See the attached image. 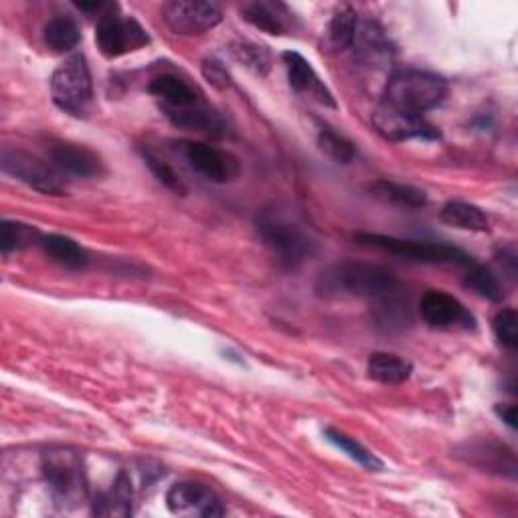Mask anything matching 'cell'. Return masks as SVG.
Here are the masks:
<instances>
[{
	"label": "cell",
	"instance_id": "obj_1",
	"mask_svg": "<svg viewBox=\"0 0 518 518\" xmlns=\"http://www.w3.org/2000/svg\"><path fill=\"white\" fill-rule=\"evenodd\" d=\"M316 292L322 298L381 300L397 292V278L391 270L377 264L344 262L320 274Z\"/></svg>",
	"mask_w": 518,
	"mask_h": 518
},
{
	"label": "cell",
	"instance_id": "obj_2",
	"mask_svg": "<svg viewBox=\"0 0 518 518\" xmlns=\"http://www.w3.org/2000/svg\"><path fill=\"white\" fill-rule=\"evenodd\" d=\"M446 96L448 83L444 77L421 69H399L385 85L383 104L423 116L425 112L438 108Z\"/></svg>",
	"mask_w": 518,
	"mask_h": 518
},
{
	"label": "cell",
	"instance_id": "obj_3",
	"mask_svg": "<svg viewBox=\"0 0 518 518\" xmlns=\"http://www.w3.org/2000/svg\"><path fill=\"white\" fill-rule=\"evenodd\" d=\"M355 239L363 245L413 259L419 264H454L462 268H470L474 259L448 243H434V241H415V239H401L393 235H381V233H359Z\"/></svg>",
	"mask_w": 518,
	"mask_h": 518
},
{
	"label": "cell",
	"instance_id": "obj_4",
	"mask_svg": "<svg viewBox=\"0 0 518 518\" xmlns=\"http://www.w3.org/2000/svg\"><path fill=\"white\" fill-rule=\"evenodd\" d=\"M51 96L55 106L71 116H83L88 112L94 85L88 61L83 55H71L53 71Z\"/></svg>",
	"mask_w": 518,
	"mask_h": 518
},
{
	"label": "cell",
	"instance_id": "obj_5",
	"mask_svg": "<svg viewBox=\"0 0 518 518\" xmlns=\"http://www.w3.org/2000/svg\"><path fill=\"white\" fill-rule=\"evenodd\" d=\"M257 235L280 262L290 268L300 266L316 251V243L308 233L298 225L272 215H262L257 219Z\"/></svg>",
	"mask_w": 518,
	"mask_h": 518
},
{
	"label": "cell",
	"instance_id": "obj_6",
	"mask_svg": "<svg viewBox=\"0 0 518 518\" xmlns=\"http://www.w3.org/2000/svg\"><path fill=\"white\" fill-rule=\"evenodd\" d=\"M148 33L132 17H120L116 13L102 15L96 27V43L104 57L118 59L148 45Z\"/></svg>",
	"mask_w": 518,
	"mask_h": 518
},
{
	"label": "cell",
	"instance_id": "obj_7",
	"mask_svg": "<svg viewBox=\"0 0 518 518\" xmlns=\"http://www.w3.org/2000/svg\"><path fill=\"white\" fill-rule=\"evenodd\" d=\"M0 164H3V170L7 175L31 187L33 191H39L43 195H53V197H59L65 193V185L57 175V170L27 152L5 148L3 162Z\"/></svg>",
	"mask_w": 518,
	"mask_h": 518
},
{
	"label": "cell",
	"instance_id": "obj_8",
	"mask_svg": "<svg viewBox=\"0 0 518 518\" xmlns=\"http://www.w3.org/2000/svg\"><path fill=\"white\" fill-rule=\"evenodd\" d=\"M181 154L189 166L211 183H231L239 177V160L207 142H181Z\"/></svg>",
	"mask_w": 518,
	"mask_h": 518
},
{
	"label": "cell",
	"instance_id": "obj_9",
	"mask_svg": "<svg viewBox=\"0 0 518 518\" xmlns=\"http://www.w3.org/2000/svg\"><path fill=\"white\" fill-rule=\"evenodd\" d=\"M375 130L389 142H407V140H436L440 132L431 126L423 116H415L403 110H397L387 104H379L373 114Z\"/></svg>",
	"mask_w": 518,
	"mask_h": 518
},
{
	"label": "cell",
	"instance_id": "obj_10",
	"mask_svg": "<svg viewBox=\"0 0 518 518\" xmlns=\"http://www.w3.org/2000/svg\"><path fill=\"white\" fill-rule=\"evenodd\" d=\"M166 27L183 37L203 35L221 23V11L211 3H193V0H177L168 3L162 11Z\"/></svg>",
	"mask_w": 518,
	"mask_h": 518
},
{
	"label": "cell",
	"instance_id": "obj_11",
	"mask_svg": "<svg viewBox=\"0 0 518 518\" xmlns=\"http://www.w3.org/2000/svg\"><path fill=\"white\" fill-rule=\"evenodd\" d=\"M166 508L179 516H223L225 508L219 496L201 482H179L166 492Z\"/></svg>",
	"mask_w": 518,
	"mask_h": 518
},
{
	"label": "cell",
	"instance_id": "obj_12",
	"mask_svg": "<svg viewBox=\"0 0 518 518\" xmlns=\"http://www.w3.org/2000/svg\"><path fill=\"white\" fill-rule=\"evenodd\" d=\"M419 314L431 328H476V318L468 308L448 292L429 290L419 302Z\"/></svg>",
	"mask_w": 518,
	"mask_h": 518
},
{
	"label": "cell",
	"instance_id": "obj_13",
	"mask_svg": "<svg viewBox=\"0 0 518 518\" xmlns=\"http://www.w3.org/2000/svg\"><path fill=\"white\" fill-rule=\"evenodd\" d=\"M456 458L484 472H496L500 476L516 478V458L514 452L494 440L466 442L456 450Z\"/></svg>",
	"mask_w": 518,
	"mask_h": 518
},
{
	"label": "cell",
	"instance_id": "obj_14",
	"mask_svg": "<svg viewBox=\"0 0 518 518\" xmlns=\"http://www.w3.org/2000/svg\"><path fill=\"white\" fill-rule=\"evenodd\" d=\"M49 158L55 168L77 179H96L104 175L102 158L81 144L53 142L49 146Z\"/></svg>",
	"mask_w": 518,
	"mask_h": 518
},
{
	"label": "cell",
	"instance_id": "obj_15",
	"mask_svg": "<svg viewBox=\"0 0 518 518\" xmlns=\"http://www.w3.org/2000/svg\"><path fill=\"white\" fill-rule=\"evenodd\" d=\"M43 476L53 492L61 498H71L81 492L83 472L81 462L71 452H51L43 458L41 464Z\"/></svg>",
	"mask_w": 518,
	"mask_h": 518
},
{
	"label": "cell",
	"instance_id": "obj_16",
	"mask_svg": "<svg viewBox=\"0 0 518 518\" xmlns=\"http://www.w3.org/2000/svg\"><path fill=\"white\" fill-rule=\"evenodd\" d=\"M286 71H288V81L290 88L322 106L328 108H336V102L332 98V94L328 92V88L324 85V81L318 77V73L314 71V67L310 65L308 59H304L300 53L296 51H286L282 55Z\"/></svg>",
	"mask_w": 518,
	"mask_h": 518
},
{
	"label": "cell",
	"instance_id": "obj_17",
	"mask_svg": "<svg viewBox=\"0 0 518 518\" xmlns=\"http://www.w3.org/2000/svg\"><path fill=\"white\" fill-rule=\"evenodd\" d=\"M164 116L177 128L199 132L205 136H223L225 124L217 112H213L207 104L197 102L187 108H162Z\"/></svg>",
	"mask_w": 518,
	"mask_h": 518
},
{
	"label": "cell",
	"instance_id": "obj_18",
	"mask_svg": "<svg viewBox=\"0 0 518 518\" xmlns=\"http://www.w3.org/2000/svg\"><path fill=\"white\" fill-rule=\"evenodd\" d=\"M148 92L160 100V108H187L201 102L191 85L175 73L156 75L148 85Z\"/></svg>",
	"mask_w": 518,
	"mask_h": 518
},
{
	"label": "cell",
	"instance_id": "obj_19",
	"mask_svg": "<svg viewBox=\"0 0 518 518\" xmlns=\"http://www.w3.org/2000/svg\"><path fill=\"white\" fill-rule=\"evenodd\" d=\"M41 247L55 264H59L67 270L79 272V270L88 268V264H90V257H88V253H85V249L77 241H73L65 235H45L41 241Z\"/></svg>",
	"mask_w": 518,
	"mask_h": 518
},
{
	"label": "cell",
	"instance_id": "obj_20",
	"mask_svg": "<svg viewBox=\"0 0 518 518\" xmlns=\"http://www.w3.org/2000/svg\"><path fill=\"white\" fill-rule=\"evenodd\" d=\"M357 29H359L357 13L351 7H342L332 17V21L328 23V27L324 31L322 47L330 53H338V51L349 49L355 43Z\"/></svg>",
	"mask_w": 518,
	"mask_h": 518
},
{
	"label": "cell",
	"instance_id": "obj_21",
	"mask_svg": "<svg viewBox=\"0 0 518 518\" xmlns=\"http://www.w3.org/2000/svg\"><path fill=\"white\" fill-rule=\"evenodd\" d=\"M440 219L446 225L462 229V231H474V233L490 231L488 215L480 207H476L472 203H466V201L446 203L442 213H440Z\"/></svg>",
	"mask_w": 518,
	"mask_h": 518
},
{
	"label": "cell",
	"instance_id": "obj_22",
	"mask_svg": "<svg viewBox=\"0 0 518 518\" xmlns=\"http://www.w3.org/2000/svg\"><path fill=\"white\" fill-rule=\"evenodd\" d=\"M367 373L381 385H401L411 377L413 365L391 353H375L369 359Z\"/></svg>",
	"mask_w": 518,
	"mask_h": 518
},
{
	"label": "cell",
	"instance_id": "obj_23",
	"mask_svg": "<svg viewBox=\"0 0 518 518\" xmlns=\"http://www.w3.org/2000/svg\"><path fill=\"white\" fill-rule=\"evenodd\" d=\"M94 514H98V516H130L132 514V482L126 472H120L112 484V490L102 494L94 502Z\"/></svg>",
	"mask_w": 518,
	"mask_h": 518
},
{
	"label": "cell",
	"instance_id": "obj_24",
	"mask_svg": "<svg viewBox=\"0 0 518 518\" xmlns=\"http://www.w3.org/2000/svg\"><path fill=\"white\" fill-rule=\"evenodd\" d=\"M43 237L45 235L35 225H29V223L9 221V219L0 223V249H3V253L41 245Z\"/></svg>",
	"mask_w": 518,
	"mask_h": 518
},
{
	"label": "cell",
	"instance_id": "obj_25",
	"mask_svg": "<svg viewBox=\"0 0 518 518\" xmlns=\"http://www.w3.org/2000/svg\"><path fill=\"white\" fill-rule=\"evenodd\" d=\"M43 39L47 43V47L55 53H67L71 49L77 47L81 35H79V27L71 17H53L43 31Z\"/></svg>",
	"mask_w": 518,
	"mask_h": 518
},
{
	"label": "cell",
	"instance_id": "obj_26",
	"mask_svg": "<svg viewBox=\"0 0 518 518\" xmlns=\"http://www.w3.org/2000/svg\"><path fill=\"white\" fill-rule=\"evenodd\" d=\"M324 438H326L332 446H336L340 452L347 454L351 460H355L357 464H361L363 468L373 470V472L383 470V462H381L375 454H371V452H369L365 446H361L357 440H353V438H349V436H344L342 431L328 427V429H324Z\"/></svg>",
	"mask_w": 518,
	"mask_h": 518
},
{
	"label": "cell",
	"instance_id": "obj_27",
	"mask_svg": "<svg viewBox=\"0 0 518 518\" xmlns=\"http://www.w3.org/2000/svg\"><path fill=\"white\" fill-rule=\"evenodd\" d=\"M371 191L385 199L391 201L399 207H407V209H419L427 203V195L411 185H403V183H393V181H379L371 187Z\"/></svg>",
	"mask_w": 518,
	"mask_h": 518
},
{
	"label": "cell",
	"instance_id": "obj_28",
	"mask_svg": "<svg viewBox=\"0 0 518 518\" xmlns=\"http://www.w3.org/2000/svg\"><path fill=\"white\" fill-rule=\"evenodd\" d=\"M243 19L253 25L255 29L264 31L268 35H284L286 25L284 19L278 15V9L268 3H249L243 7Z\"/></svg>",
	"mask_w": 518,
	"mask_h": 518
},
{
	"label": "cell",
	"instance_id": "obj_29",
	"mask_svg": "<svg viewBox=\"0 0 518 518\" xmlns=\"http://www.w3.org/2000/svg\"><path fill=\"white\" fill-rule=\"evenodd\" d=\"M464 288L490 302H500L504 298V290H502L500 282L496 280V276L490 270L476 266V264H472L468 268V272L464 276Z\"/></svg>",
	"mask_w": 518,
	"mask_h": 518
},
{
	"label": "cell",
	"instance_id": "obj_30",
	"mask_svg": "<svg viewBox=\"0 0 518 518\" xmlns=\"http://www.w3.org/2000/svg\"><path fill=\"white\" fill-rule=\"evenodd\" d=\"M318 146L320 150L332 158L338 164H349L355 160V146L340 134H336L332 128L322 126L318 130Z\"/></svg>",
	"mask_w": 518,
	"mask_h": 518
},
{
	"label": "cell",
	"instance_id": "obj_31",
	"mask_svg": "<svg viewBox=\"0 0 518 518\" xmlns=\"http://www.w3.org/2000/svg\"><path fill=\"white\" fill-rule=\"evenodd\" d=\"M494 334L498 342L508 351H516L518 347V316L512 308H504L494 316L492 322Z\"/></svg>",
	"mask_w": 518,
	"mask_h": 518
},
{
	"label": "cell",
	"instance_id": "obj_32",
	"mask_svg": "<svg viewBox=\"0 0 518 518\" xmlns=\"http://www.w3.org/2000/svg\"><path fill=\"white\" fill-rule=\"evenodd\" d=\"M142 158H144V162H146V166L150 168V172L152 175L158 179V183H162L166 189H170V191H175V193H179V195H185V185H183V181L179 179V175L175 170H172L162 158H158L154 152H150V150H142Z\"/></svg>",
	"mask_w": 518,
	"mask_h": 518
},
{
	"label": "cell",
	"instance_id": "obj_33",
	"mask_svg": "<svg viewBox=\"0 0 518 518\" xmlns=\"http://www.w3.org/2000/svg\"><path fill=\"white\" fill-rule=\"evenodd\" d=\"M235 57L247 65L249 69H253L255 73H268L270 69V53L266 47L255 45V43H239L233 47Z\"/></svg>",
	"mask_w": 518,
	"mask_h": 518
},
{
	"label": "cell",
	"instance_id": "obj_34",
	"mask_svg": "<svg viewBox=\"0 0 518 518\" xmlns=\"http://www.w3.org/2000/svg\"><path fill=\"white\" fill-rule=\"evenodd\" d=\"M201 71H203V77L217 90H227L231 85V77H229L225 65L217 59H205L201 65Z\"/></svg>",
	"mask_w": 518,
	"mask_h": 518
},
{
	"label": "cell",
	"instance_id": "obj_35",
	"mask_svg": "<svg viewBox=\"0 0 518 518\" xmlns=\"http://www.w3.org/2000/svg\"><path fill=\"white\" fill-rule=\"evenodd\" d=\"M494 411L510 429H516V405H512V403H498L494 407Z\"/></svg>",
	"mask_w": 518,
	"mask_h": 518
}]
</instances>
